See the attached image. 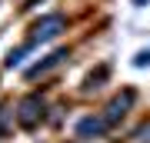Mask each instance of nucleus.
<instances>
[{
	"label": "nucleus",
	"mask_w": 150,
	"mask_h": 143,
	"mask_svg": "<svg viewBox=\"0 0 150 143\" xmlns=\"http://www.w3.org/2000/svg\"><path fill=\"white\" fill-rule=\"evenodd\" d=\"M60 30H64V17H57V13H50L47 17V20H40L37 27H33V30H30V47H37V43H43V40H50V37H54V33H60Z\"/></svg>",
	"instance_id": "f257e3e1"
},
{
	"label": "nucleus",
	"mask_w": 150,
	"mask_h": 143,
	"mask_svg": "<svg viewBox=\"0 0 150 143\" xmlns=\"http://www.w3.org/2000/svg\"><path fill=\"white\" fill-rule=\"evenodd\" d=\"M43 117V100L40 97H27V100H23L20 106H17V120L23 123V127H37V120Z\"/></svg>",
	"instance_id": "f03ea898"
},
{
	"label": "nucleus",
	"mask_w": 150,
	"mask_h": 143,
	"mask_svg": "<svg viewBox=\"0 0 150 143\" xmlns=\"http://www.w3.org/2000/svg\"><path fill=\"white\" fill-rule=\"evenodd\" d=\"M130 103H134V90H123V93L117 97V100H110L107 113H103V120H107V127H110V123L117 120V117H123V113L130 110Z\"/></svg>",
	"instance_id": "7ed1b4c3"
},
{
	"label": "nucleus",
	"mask_w": 150,
	"mask_h": 143,
	"mask_svg": "<svg viewBox=\"0 0 150 143\" xmlns=\"http://www.w3.org/2000/svg\"><path fill=\"white\" fill-rule=\"evenodd\" d=\"M64 57H67V50H54V53H50V57H43V60H37V63H33V67L27 70V77L33 80V77H40V73H47V70L54 67V63H60V60H64Z\"/></svg>",
	"instance_id": "20e7f679"
},
{
	"label": "nucleus",
	"mask_w": 150,
	"mask_h": 143,
	"mask_svg": "<svg viewBox=\"0 0 150 143\" xmlns=\"http://www.w3.org/2000/svg\"><path fill=\"white\" fill-rule=\"evenodd\" d=\"M107 130V120H93V117H83L77 123V133L80 137H100V133Z\"/></svg>",
	"instance_id": "39448f33"
},
{
	"label": "nucleus",
	"mask_w": 150,
	"mask_h": 143,
	"mask_svg": "<svg viewBox=\"0 0 150 143\" xmlns=\"http://www.w3.org/2000/svg\"><path fill=\"white\" fill-rule=\"evenodd\" d=\"M134 63H137V67H144V63H150V50H144V53H137V57H134Z\"/></svg>",
	"instance_id": "423d86ee"
},
{
	"label": "nucleus",
	"mask_w": 150,
	"mask_h": 143,
	"mask_svg": "<svg viewBox=\"0 0 150 143\" xmlns=\"http://www.w3.org/2000/svg\"><path fill=\"white\" fill-rule=\"evenodd\" d=\"M134 4H144V0H134Z\"/></svg>",
	"instance_id": "0eeeda50"
}]
</instances>
